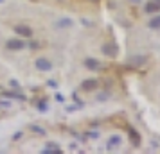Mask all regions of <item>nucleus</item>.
<instances>
[{"label":"nucleus","instance_id":"15","mask_svg":"<svg viewBox=\"0 0 160 154\" xmlns=\"http://www.w3.org/2000/svg\"><path fill=\"white\" fill-rule=\"evenodd\" d=\"M32 2H36V0H32Z\"/></svg>","mask_w":160,"mask_h":154},{"label":"nucleus","instance_id":"13","mask_svg":"<svg viewBox=\"0 0 160 154\" xmlns=\"http://www.w3.org/2000/svg\"><path fill=\"white\" fill-rule=\"evenodd\" d=\"M131 2H135V4H137V2H140V0H131Z\"/></svg>","mask_w":160,"mask_h":154},{"label":"nucleus","instance_id":"7","mask_svg":"<svg viewBox=\"0 0 160 154\" xmlns=\"http://www.w3.org/2000/svg\"><path fill=\"white\" fill-rule=\"evenodd\" d=\"M85 65H87V68H90V70H97L99 68V61H95V59H87L85 61Z\"/></svg>","mask_w":160,"mask_h":154},{"label":"nucleus","instance_id":"6","mask_svg":"<svg viewBox=\"0 0 160 154\" xmlns=\"http://www.w3.org/2000/svg\"><path fill=\"white\" fill-rule=\"evenodd\" d=\"M146 11H148V13H155V11H160V4H158V2H149V4L146 6Z\"/></svg>","mask_w":160,"mask_h":154},{"label":"nucleus","instance_id":"5","mask_svg":"<svg viewBox=\"0 0 160 154\" xmlns=\"http://www.w3.org/2000/svg\"><path fill=\"white\" fill-rule=\"evenodd\" d=\"M36 68H38V70H43V72H47V70H51V68H52V65H51V61H49V59L40 58L36 61Z\"/></svg>","mask_w":160,"mask_h":154},{"label":"nucleus","instance_id":"2","mask_svg":"<svg viewBox=\"0 0 160 154\" xmlns=\"http://www.w3.org/2000/svg\"><path fill=\"white\" fill-rule=\"evenodd\" d=\"M6 49L8 50H22V49H25V43H23L22 40H9L8 43H6Z\"/></svg>","mask_w":160,"mask_h":154},{"label":"nucleus","instance_id":"9","mask_svg":"<svg viewBox=\"0 0 160 154\" xmlns=\"http://www.w3.org/2000/svg\"><path fill=\"white\" fill-rule=\"evenodd\" d=\"M140 61H144V58H133V59L130 61V63H131V65H142Z\"/></svg>","mask_w":160,"mask_h":154},{"label":"nucleus","instance_id":"11","mask_svg":"<svg viewBox=\"0 0 160 154\" xmlns=\"http://www.w3.org/2000/svg\"><path fill=\"white\" fill-rule=\"evenodd\" d=\"M119 142H121V140L117 138V136H115V138H112V140H110V143H112V145H113V143H119Z\"/></svg>","mask_w":160,"mask_h":154},{"label":"nucleus","instance_id":"12","mask_svg":"<svg viewBox=\"0 0 160 154\" xmlns=\"http://www.w3.org/2000/svg\"><path fill=\"white\" fill-rule=\"evenodd\" d=\"M31 49L32 50H38V43H31Z\"/></svg>","mask_w":160,"mask_h":154},{"label":"nucleus","instance_id":"16","mask_svg":"<svg viewBox=\"0 0 160 154\" xmlns=\"http://www.w3.org/2000/svg\"><path fill=\"white\" fill-rule=\"evenodd\" d=\"M158 4H160V0H158Z\"/></svg>","mask_w":160,"mask_h":154},{"label":"nucleus","instance_id":"8","mask_svg":"<svg viewBox=\"0 0 160 154\" xmlns=\"http://www.w3.org/2000/svg\"><path fill=\"white\" fill-rule=\"evenodd\" d=\"M149 27L151 29H160V16H155L153 20H149Z\"/></svg>","mask_w":160,"mask_h":154},{"label":"nucleus","instance_id":"3","mask_svg":"<svg viewBox=\"0 0 160 154\" xmlns=\"http://www.w3.org/2000/svg\"><path fill=\"white\" fill-rule=\"evenodd\" d=\"M97 86H99V82L95 81V79H87V81H83V84H81V88L85 90V91H95Z\"/></svg>","mask_w":160,"mask_h":154},{"label":"nucleus","instance_id":"10","mask_svg":"<svg viewBox=\"0 0 160 154\" xmlns=\"http://www.w3.org/2000/svg\"><path fill=\"white\" fill-rule=\"evenodd\" d=\"M131 133V140L135 142V143H138V134H137V131H130Z\"/></svg>","mask_w":160,"mask_h":154},{"label":"nucleus","instance_id":"14","mask_svg":"<svg viewBox=\"0 0 160 154\" xmlns=\"http://www.w3.org/2000/svg\"><path fill=\"white\" fill-rule=\"evenodd\" d=\"M92 2H99V0H92Z\"/></svg>","mask_w":160,"mask_h":154},{"label":"nucleus","instance_id":"1","mask_svg":"<svg viewBox=\"0 0 160 154\" xmlns=\"http://www.w3.org/2000/svg\"><path fill=\"white\" fill-rule=\"evenodd\" d=\"M15 32L22 38H32V29L29 25H15Z\"/></svg>","mask_w":160,"mask_h":154},{"label":"nucleus","instance_id":"4","mask_svg":"<svg viewBox=\"0 0 160 154\" xmlns=\"http://www.w3.org/2000/svg\"><path fill=\"white\" fill-rule=\"evenodd\" d=\"M102 52L108 56V58H115L117 56V45L113 43H106L104 47H102Z\"/></svg>","mask_w":160,"mask_h":154}]
</instances>
